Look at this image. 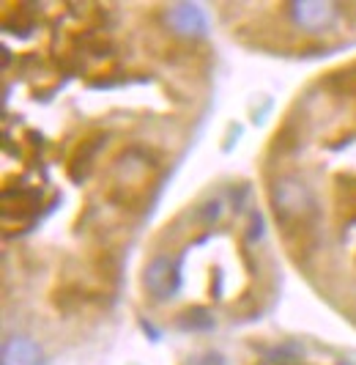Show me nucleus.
Masks as SVG:
<instances>
[{
    "label": "nucleus",
    "instance_id": "f257e3e1",
    "mask_svg": "<svg viewBox=\"0 0 356 365\" xmlns=\"http://www.w3.org/2000/svg\"><path fill=\"white\" fill-rule=\"evenodd\" d=\"M271 206L277 220L290 225V222H304L315 212V198L304 182L285 176L271 184Z\"/></svg>",
    "mask_w": 356,
    "mask_h": 365
},
{
    "label": "nucleus",
    "instance_id": "f03ea898",
    "mask_svg": "<svg viewBox=\"0 0 356 365\" xmlns=\"http://www.w3.org/2000/svg\"><path fill=\"white\" fill-rule=\"evenodd\" d=\"M145 289L157 302H167L173 299L181 289V264L173 261L170 256H157L148 267H145Z\"/></svg>",
    "mask_w": 356,
    "mask_h": 365
},
{
    "label": "nucleus",
    "instance_id": "7ed1b4c3",
    "mask_svg": "<svg viewBox=\"0 0 356 365\" xmlns=\"http://www.w3.org/2000/svg\"><path fill=\"white\" fill-rule=\"evenodd\" d=\"M164 22L170 25V31L187 38H203L209 34V17L197 3H176L167 9Z\"/></svg>",
    "mask_w": 356,
    "mask_h": 365
},
{
    "label": "nucleus",
    "instance_id": "20e7f679",
    "mask_svg": "<svg viewBox=\"0 0 356 365\" xmlns=\"http://www.w3.org/2000/svg\"><path fill=\"white\" fill-rule=\"evenodd\" d=\"M288 9L293 22L307 31H323L337 19V3H329V0H296Z\"/></svg>",
    "mask_w": 356,
    "mask_h": 365
},
{
    "label": "nucleus",
    "instance_id": "39448f33",
    "mask_svg": "<svg viewBox=\"0 0 356 365\" xmlns=\"http://www.w3.org/2000/svg\"><path fill=\"white\" fill-rule=\"evenodd\" d=\"M3 365H44V351L33 338L14 335L3 344Z\"/></svg>",
    "mask_w": 356,
    "mask_h": 365
},
{
    "label": "nucleus",
    "instance_id": "423d86ee",
    "mask_svg": "<svg viewBox=\"0 0 356 365\" xmlns=\"http://www.w3.org/2000/svg\"><path fill=\"white\" fill-rule=\"evenodd\" d=\"M178 327L187 329V332H209L216 327V319L206 308H189L178 316Z\"/></svg>",
    "mask_w": 356,
    "mask_h": 365
},
{
    "label": "nucleus",
    "instance_id": "0eeeda50",
    "mask_svg": "<svg viewBox=\"0 0 356 365\" xmlns=\"http://www.w3.org/2000/svg\"><path fill=\"white\" fill-rule=\"evenodd\" d=\"M219 212H222V203H219V201L203 203V209H200V215L206 217V222H214V220L219 217Z\"/></svg>",
    "mask_w": 356,
    "mask_h": 365
},
{
    "label": "nucleus",
    "instance_id": "6e6552de",
    "mask_svg": "<svg viewBox=\"0 0 356 365\" xmlns=\"http://www.w3.org/2000/svg\"><path fill=\"white\" fill-rule=\"evenodd\" d=\"M192 365H225V360H222V354H216V351H206V354L195 357Z\"/></svg>",
    "mask_w": 356,
    "mask_h": 365
},
{
    "label": "nucleus",
    "instance_id": "1a4fd4ad",
    "mask_svg": "<svg viewBox=\"0 0 356 365\" xmlns=\"http://www.w3.org/2000/svg\"><path fill=\"white\" fill-rule=\"evenodd\" d=\"M263 237V217L255 212L252 215V228H249V242H255V239Z\"/></svg>",
    "mask_w": 356,
    "mask_h": 365
},
{
    "label": "nucleus",
    "instance_id": "9d476101",
    "mask_svg": "<svg viewBox=\"0 0 356 365\" xmlns=\"http://www.w3.org/2000/svg\"><path fill=\"white\" fill-rule=\"evenodd\" d=\"M342 365H354V363H342Z\"/></svg>",
    "mask_w": 356,
    "mask_h": 365
}]
</instances>
